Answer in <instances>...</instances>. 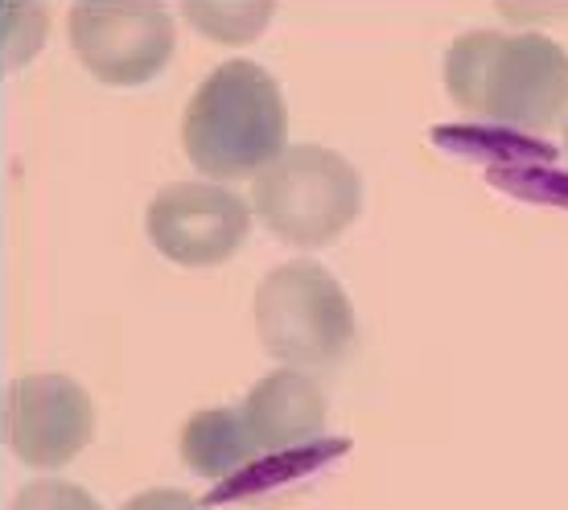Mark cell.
Instances as JSON below:
<instances>
[{
	"instance_id": "1",
	"label": "cell",
	"mask_w": 568,
	"mask_h": 510,
	"mask_svg": "<svg viewBox=\"0 0 568 510\" xmlns=\"http://www.w3.org/2000/svg\"><path fill=\"white\" fill-rule=\"evenodd\" d=\"M445 86L469 115L548 128L568 112V54L544 33H466L445 54Z\"/></svg>"
},
{
	"instance_id": "2",
	"label": "cell",
	"mask_w": 568,
	"mask_h": 510,
	"mask_svg": "<svg viewBox=\"0 0 568 510\" xmlns=\"http://www.w3.org/2000/svg\"><path fill=\"white\" fill-rule=\"evenodd\" d=\"M288 141L281 83L260 62L235 58L214 67L182 120L185 156L214 182L260 177Z\"/></svg>"
},
{
	"instance_id": "3",
	"label": "cell",
	"mask_w": 568,
	"mask_h": 510,
	"mask_svg": "<svg viewBox=\"0 0 568 510\" xmlns=\"http://www.w3.org/2000/svg\"><path fill=\"white\" fill-rule=\"evenodd\" d=\"M252 206L281 243L326 247L363 211V182L342 153L322 144H297L284 149V156L256 177Z\"/></svg>"
},
{
	"instance_id": "4",
	"label": "cell",
	"mask_w": 568,
	"mask_h": 510,
	"mask_svg": "<svg viewBox=\"0 0 568 510\" xmlns=\"http://www.w3.org/2000/svg\"><path fill=\"white\" fill-rule=\"evenodd\" d=\"M256 329L288 367H329L355 341V305L322 264H281L256 288Z\"/></svg>"
},
{
	"instance_id": "5",
	"label": "cell",
	"mask_w": 568,
	"mask_h": 510,
	"mask_svg": "<svg viewBox=\"0 0 568 510\" xmlns=\"http://www.w3.org/2000/svg\"><path fill=\"white\" fill-rule=\"evenodd\" d=\"M71 45L100 83L141 86L170 67L178 33L161 4H74Z\"/></svg>"
},
{
	"instance_id": "6",
	"label": "cell",
	"mask_w": 568,
	"mask_h": 510,
	"mask_svg": "<svg viewBox=\"0 0 568 510\" xmlns=\"http://www.w3.org/2000/svg\"><path fill=\"white\" fill-rule=\"evenodd\" d=\"M144 231L156 252L173 264L214 268L243 247L247 231H252V211L240 194H231L223 185L178 182L165 185L149 202Z\"/></svg>"
},
{
	"instance_id": "7",
	"label": "cell",
	"mask_w": 568,
	"mask_h": 510,
	"mask_svg": "<svg viewBox=\"0 0 568 510\" xmlns=\"http://www.w3.org/2000/svg\"><path fill=\"white\" fill-rule=\"evenodd\" d=\"M4 437L26 466H67L95 437L91 396L67 375H26L4 396Z\"/></svg>"
},
{
	"instance_id": "8",
	"label": "cell",
	"mask_w": 568,
	"mask_h": 510,
	"mask_svg": "<svg viewBox=\"0 0 568 510\" xmlns=\"http://www.w3.org/2000/svg\"><path fill=\"white\" fill-rule=\"evenodd\" d=\"M240 416L260 453H293L326 432V396L305 370L284 367L247 391Z\"/></svg>"
},
{
	"instance_id": "9",
	"label": "cell",
	"mask_w": 568,
	"mask_h": 510,
	"mask_svg": "<svg viewBox=\"0 0 568 510\" xmlns=\"http://www.w3.org/2000/svg\"><path fill=\"white\" fill-rule=\"evenodd\" d=\"M256 453L260 449L256 440L247 437V428H243L240 408L194 411L182 428V461L199 478H211V482L235 478L240 469L252 466Z\"/></svg>"
},
{
	"instance_id": "10",
	"label": "cell",
	"mask_w": 568,
	"mask_h": 510,
	"mask_svg": "<svg viewBox=\"0 0 568 510\" xmlns=\"http://www.w3.org/2000/svg\"><path fill=\"white\" fill-rule=\"evenodd\" d=\"M185 21L211 38V42L243 45L272 21V4H185Z\"/></svg>"
},
{
	"instance_id": "11",
	"label": "cell",
	"mask_w": 568,
	"mask_h": 510,
	"mask_svg": "<svg viewBox=\"0 0 568 510\" xmlns=\"http://www.w3.org/2000/svg\"><path fill=\"white\" fill-rule=\"evenodd\" d=\"M9 510H100V502L74 482H29L17 490Z\"/></svg>"
},
{
	"instance_id": "12",
	"label": "cell",
	"mask_w": 568,
	"mask_h": 510,
	"mask_svg": "<svg viewBox=\"0 0 568 510\" xmlns=\"http://www.w3.org/2000/svg\"><path fill=\"white\" fill-rule=\"evenodd\" d=\"M120 510H206L199 498L182 494V490H144Z\"/></svg>"
},
{
	"instance_id": "13",
	"label": "cell",
	"mask_w": 568,
	"mask_h": 510,
	"mask_svg": "<svg viewBox=\"0 0 568 510\" xmlns=\"http://www.w3.org/2000/svg\"><path fill=\"white\" fill-rule=\"evenodd\" d=\"M565 149H568V132H565Z\"/></svg>"
}]
</instances>
